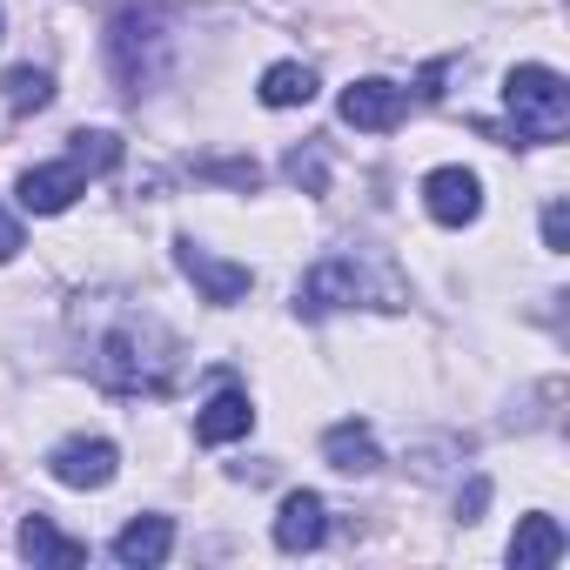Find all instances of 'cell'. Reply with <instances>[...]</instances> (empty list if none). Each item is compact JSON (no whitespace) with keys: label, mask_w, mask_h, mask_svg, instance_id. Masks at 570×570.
I'll list each match as a JSON object with an SVG mask.
<instances>
[{"label":"cell","mask_w":570,"mask_h":570,"mask_svg":"<svg viewBox=\"0 0 570 570\" xmlns=\"http://www.w3.org/2000/svg\"><path fill=\"white\" fill-rule=\"evenodd\" d=\"M95 376L121 396H161L175 383V336L148 309H121L108 330H95Z\"/></svg>","instance_id":"1"},{"label":"cell","mask_w":570,"mask_h":570,"mask_svg":"<svg viewBox=\"0 0 570 570\" xmlns=\"http://www.w3.org/2000/svg\"><path fill=\"white\" fill-rule=\"evenodd\" d=\"M175 68V21L155 0H128V8L108 21V75L121 95H155Z\"/></svg>","instance_id":"2"},{"label":"cell","mask_w":570,"mask_h":570,"mask_svg":"<svg viewBox=\"0 0 570 570\" xmlns=\"http://www.w3.org/2000/svg\"><path fill=\"white\" fill-rule=\"evenodd\" d=\"M503 108H510V135H517L523 148L563 141V128H570V88H563L557 68H537V61H530V68H510Z\"/></svg>","instance_id":"3"},{"label":"cell","mask_w":570,"mask_h":570,"mask_svg":"<svg viewBox=\"0 0 570 570\" xmlns=\"http://www.w3.org/2000/svg\"><path fill=\"white\" fill-rule=\"evenodd\" d=\"M356 303H376V309H403V289L383 275H370L356 255H323L303 289H296V309L303 316H330V309H356Z\"/></svg>","instance_id":"4"},{"label":"cell","mask_w":570,"mask_h":570,"mask_svg":"<svg viewBox=\"0 0 570 570\" xmlns=\"http://www.w3.org/2000/svg\"><path fill=\"white\" fill-rule=\"evenodd\" d=\"M175 262H181V275L202 289V303H215V309H228V303H242L248 289H255V275L242 268V262H222L215 248H202V242H175Z\"/></svg>","instance_id":"5"},{"label":"cell","mask_w":570,"mask_h":570,"mask_svg":"<svg viewBox=\"0 0 570 570\" xmlns=\"http://www.w3.org/2000/svg\"><path fill=\"white\" fill-rule=\"evenodd\" d=\"M48 470H55V483H68V490H108L115 470H121V450H115L108 436H68V443H55Z\"/></svg>","instance_id":"6"},{"label":"cell","mask_w":570,"mask_h":570,"mask_svg":"<svg viewBox=\"0 0 570 570\" xmlns=\"http://www.w3.org/2000/svg\"><path fill=\"white\" fill-rule=\"evenodd\" d=\"M423 208H430V222H443V228H470V222L483 215V181H476L470 168H430V175H423Z\"/></svg>","instance_id":"7"},{"label":"cell","mask_w":570,"mask_h":570,"mask_svg":"<svg viewBox=\"0 0 570 570\" xmlns=\"http://www.w3.org/2000/svg\"><path fill=\"white\" fill-rule=\"evenodd\" d=\"M21 208L28 215H61V208H75V195H88V168L68 155V161H41V168H28L21 175Z\"/></svg>","instance_id":"8"},{"label":"cell","mask_w":570,"mask_h":570,"mask_svg":"<svg viewBox=\"0 0 570 570\" xmlns=\"http://www.w3.org/2000/svg\"><path fill=\"white\" fill-rule=\"evenodd\" d=\"M403 115H410V88H396V81H356V88H343V121L363 128V135H390Z\"/></svg>","instance_id":"9"},{"label":"cell","mask_w":570,"mask_h":570,"mask_svg":"<svg viewBox=\"0 0 570 570\" xmlns=\"http://www.w3.org/2000/svg\"><path fill=\"white\" fill-rule=\"evenodd\" d=\"M323 537H330V510H323V497H316V490L282 497V510H275V550L303 557V550H316Z\"/></svg>","instance_id":"10"},{"label":"cell","mask_w":570,"mask_h":570,"mask_svg":"<svg viewBox=\"0 0 570 570\" xmlns=\"http://www.w3.org/2000/svg\"><path fill=\"white\" fill-rule=\"evenodd\" d=\"M21 557L28 563H55V570H75V563H88V543L81 537H68V530H55V517H28L21 523Z\"/></svg>","instance_id":"11"},{"label":"cell","mask_w":570,"mask_h":570,"mask_svg":"<svg viewBox=\"0 0 570 570\" xmlns=\"http://www.w3.org/2000/svg\"><path fill=\"white\" fill-rule=\"evenodd\" d=\"M168 550H175V523H168V517H135V523L115 537V557H121L128 570H155V563H168Z\"/></svg>","instance_id":"12"},{"label":"cell","mask_w":570,"mask_h":570,"mask_svg":"<svg viewBox=\"0 0 570 570\" xmlns=\"http://www.w3.org/2000/svg\"><path fill=\"white\" fill-rule=\"evenodd\" d=\"M510 563L517 570H550V563H563V523L557 517H523L517 523V537H510Z\"/></svg>","instance_id":"13"},{"label":"cell","mask_w":570,"mask_h":570,"mask_svg":"<svg viewBox=\"0 0 570 570\" xmlns=\"http://www.w3.org/2000/svg\"><path fill=\"white\" fill-rule=\"evenodd\" d=\"M323 456H330V470H343V476L383 470V450H376V436H370L363 423H336V430L323 436Z\"/></svg>","instance_id":"14"},{"label":"cell","mask_w":570,"mask_h":570,"mask_svg":"<svg viewBox=\"0 0 570 570\" xmlns=\"http://www.w3.org/2000/svg\"><path fill=\"white\" fill-rule=\"evenodd\" d=\"M248 430H255V410H248L242 390H222V396L195 416V436H202V443H235V436H248Z\"/></svg>","instance_id":"15"},{"label":"cell","mask_w":570,"mask_h":570,"mask_svg":"<svg viewBox=\"0 0 570 570\" xmlns=\"http://www.w3.org/2000/svg\"><path fill=\"white\" fill-rule=\"evenodd\" d=\"M255 95H262V108H309L316 101V75L303 61H275Z\"/></svg>","instance_id":"16"},{"label":"cell","mask_w":570,"mask_h":570,"mask_svg":"<svg viewBox=\"0 0 570 570\" xmlns=\"http://www.w3.org/2000/svg\"><path fill=\"white\" fill-rule=\"evenodd\" d=\"M8 115H41L48 101H55V81L41 75V68H8Z\"/></svg>","instance_id":"17"},{"label":"cell","mask_w":570,"mask_h":570,"mask_svg":"<svg viewBox=\"0 0 570 570\" xmlns=\"http://www.w3.org/2000/svg\"><path fill=\"white\" fill-rule=\"evenodd\" d=\"M68 141H75L68 155H75V161H81L88 175H108V168L121 161V141H115L108 128H81V135H68Z\"/></svg>","instance_id":"18"},{"label":"cell","mask_w":570,"mask_h":570,"mask_svg":"<svg viewBox=\"0 0 570 570\" xmlns=\"http://www.w3.org/2000/svg\"><path fill=\"white\" fill-rule=\"evenodd\" d=\"M289 181L309 188V195H323V188H330V161H323L316 148H296V155H289Z\"/></svg>","instance_id":"19"},{"label":"cell","mask_w":570,"mask_h":570,"mask_svg":"<svg viewBox=\"0 0 570 570\" xmlns=\"http://www.w3.org/2000/svg\"><path fill=\"white\" fill-rule=\"evenodd\" d=\"M202 175L235 181V188H255V181H262V168H255V161H202Z\"/></svg>","instance_id":"20"},{"label":"cell","mask_w":570,"mask_h":570,"mask_svg":"<svg viewBox=\"0 0 570 570\" xmlns=\"http://www.w3.org/2000/svg\"><path fill=\"white\" fill-rule=\"evenodd\" d=\"M543 248H557V255L570 248V208H563V202L543 208Z\"/></svg>","instance_id":"21"},{"label":"cell","mask_w":570,"mask_h":570,"mask_svg":"<svg viewBox=\"0 0 570 570\" xmlns=\"http://www.w3.org/2000/svg\"><path fill=\"white\" fill-rule=\"evenodd\" d=\"M28 242H21V222H14V208H0V262H14Z\"/></svg>","instance_id":"22"},{"label":"cell","mask_w":570,"mask_h":570,"mask_svg":"<svg viewBox=\"0 0 570 570\" xmlns=\"http://www.w3.org/2000/svg\"><path fill=\"white\" fill-rule=\"evenodd\" d=\"M483 503H490V483H483V476H476V483H470V490H463V503H456V517H476V510H483Z\"/></svg>","instance_id":"23"},{"label":"cell","mask_w":570,"mask_h":570,"mask_svg":"<svg viewBox=\"0 0 570 570\" xmlns=\"http://www.w3.org/2000/svg\"><path fill=\"white\" fill-rule=\"evenodd\" d=\"M0 41H8V14H0Z\"/></svg>","instance_id":"24"}]
</instances>
